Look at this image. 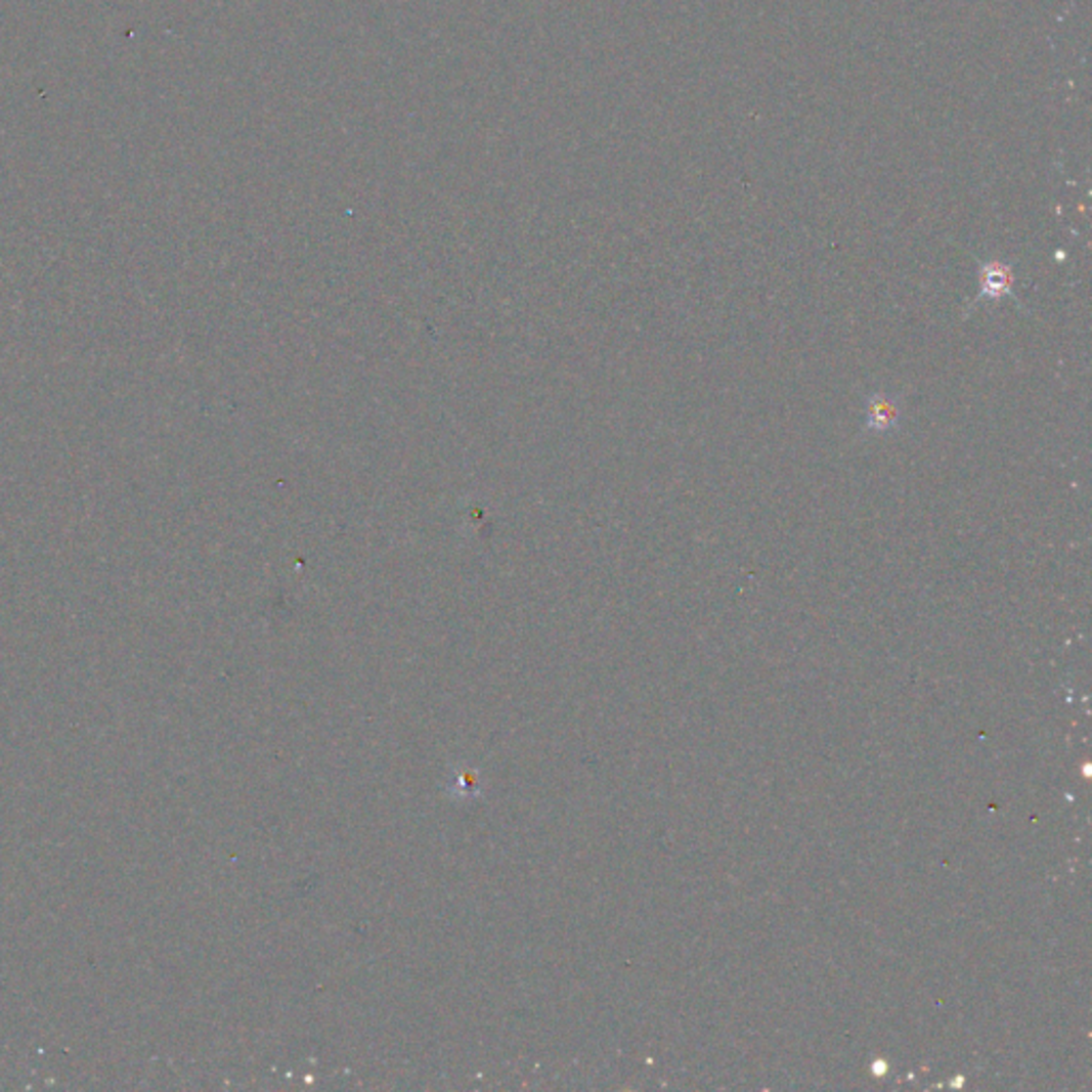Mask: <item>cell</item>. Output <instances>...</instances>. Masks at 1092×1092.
Wrapping results in <instances>:
<instances>
[{
  "label": "cell",
  "mask_w": 1092,
  "mask_h": 1092,
  "mask_svg": "<svg viewBox=\"0 0 1092 1092\" xmlns=\"http://www.w3.org/2000/svg\"><path fill=\"white\" fill-rule=\"evenodd\" d=\"M1005 297H1013V267L1001 261H984L979 265V295L973 301L977 303H999Z\"/></svg>",
  "instance_id": "6da1fadb"
},
{
  "label": "cell",
  "mask_w": 1092,
  "mask_h": 1092,
  "mask_svg": "<svg viewBox=\"0 0 1092 1092\" xmlns=\"http://www.w3.org/2000/svg\"><path fill=\"white\" fill-rule=\"evenodd\" d=\"M865 405H867L865 425L869 431H875V434L892 431L901 423V405L892 395L875 393L867 399Z\"/></svg>",
  "instance_id": "7a4b0ae2"
}]
</instances>
